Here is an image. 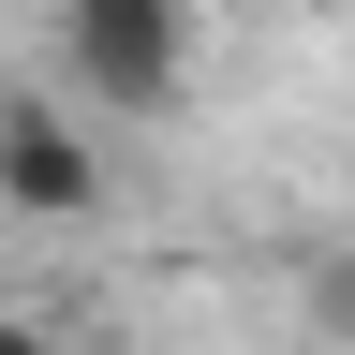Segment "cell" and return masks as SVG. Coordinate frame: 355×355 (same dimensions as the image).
Returning <instances> with one entry per match:
<instances>
[{"mask_svg": "<svg viewBox=\"0 0 355 355\" xmlns=\"http://www.w3.org/2000/svg\"><path fill=\"white\" fill-rule=\"evenodd\" d=\"M60 74L89 119H178L193 89V0H60Z\"/></svg>", "mask_w": 355, "mask_h": 355, "instance_id": "cell-1", "label": "cell"}, {"mask_svg": "<svg viewBox=\"0 0 355 355\" xmlns=\"http://www.w3.org/2000/svg\"><path fill=\"white\" fill-rule=\"evenodd\" d=\"M0 207H15V222H89V207H104V148H89L44 89L0 104Z\"/></svg>", "mask_w": 355, "mask_h": 355, "instance_id": "cell-2", "label": "cell"}, {"mask_svg": "<svg viewBox=\"0 0 355 355\" xmlns=\"http://www.w3.org/2000/svg\"><path fill=\"white\" fill-rule=\"evenodd\" d=\"M296 296H311V326L355 355V237H326V252H311V282H296Z\"/></svg>", "mask_w": 355, "mask_h": 355, "instance_id": "cell-3", "label": "cell"}, {"mask_svg": "<svg viewBox=\"0 0 355 355\" xmlns=\"http://www.w3.org/2000/svg\"><path fill=\"white\" fill-rule=\"evenodd\" d=\"M0 355H60V340H44V326H15V311H0Z\"/></svg>", "mask_w": 355, "mask_h": 355, "instance_id": "cell-4", "label": "cell"}, {"mask_svg": "<svg viewBox=\"0 0 355 355\" xmlns=\"http://www.w3.org/2000/svg\"><path fill=\"white\" fill-rule=\"evenodd\" d=\"M60 355H133V340H60Z\"/></svg>", "mask_w": 355, "mask_h": 355, "instance_id": "cell-5", "label": "cell"}]
</instances>
